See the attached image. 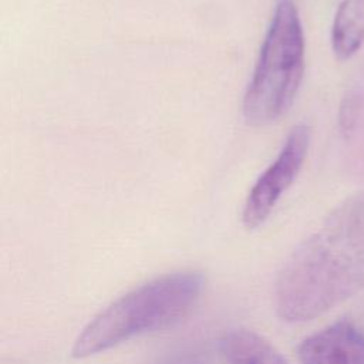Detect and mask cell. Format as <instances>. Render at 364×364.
Here are the masks:
<instances>
[{"label":"cell","instance_id":"1","mask_svg":"<svg viewBox=\"0 0 364 364\" xmlns=\"http://www.w3.org/2000/svg\"><path fill=\"white\" fill-rule=\"evenodd\" d=\"M364 289V191L336 206L287 257L274 283L277 314L316 318Z\"/></svg>","mask_w":364,"mask_h":364},{"label":"cell","instance_id":"2","mask_svg":"<svg viewBox=\"0 0 364 364\" xmlns=\"http://www.w3.org/2000/svg\"><path fill=\"white\" fill-rule=\"evenodd\" d=\"M203 286L200 272L183 270L135 287L101 310L82 328L71 347V355L91 357L135 336L175 324L196 304Z\"/></svg>","mask_w":364,"mask_h":364},{"label":"cell","instance_id":"3","mask_svg":"<svg viewBox=\"0 0 364 364\" xmlns=\"http://www.w3.org/2000/svg\"><path fill=\"white\" fill-rule=\"evenodd\" d=\"M304 34L294 0H277L243 98L252 127L279 119L293 104L304 73Z\"/></svg>","mask_w":364,"mask_h":364},{"label":"cell","instance_id":"4","mask_svg":"<svg viewBox=\"0 0 364 364\" xmlns=\"http://www.w3.org/2000/svg\"><path fill=\"white\" fill-rule=\"evenodd\" d=\"M311 129L306 124L296 125L287 135L277 158L252 186L242 213L243 225L256 229L272 213L280 196L299 175L310 146Z\"/></svg>","mask_w":364,"mask_h":364},{"label":"cell","instance_id":"5","mask_svg":"<svg viewBox=\"0 0 364 364\" xmlns=\"http://www.w3.org/2000/svg\"><path fill=\"white\" fill-rule=\"evenodd\" d=\"M301 364H364V333L340 320L306 337L297 348Z\"/></svg>","mask_w":364,"mask_h":364},{"label":"cell","instance_id":"6","mask_svg":"<svg viewBox=\"0 0 364 364\" xmlns=\"http://www.w3.org/2000/svg\"><path fill=\"white\" fill-rule=\"evenodd\" d=\"M219 353L226 364H289L269 340L246 328L225 333Z\"/></svg>","mask_w":364,"mask_h":364},{"label":"cell","instance_id":"7","mask_svg":"<svg viewBox=\"0 0 364 364\" xmlns=\"http://www.w3.org/2000/svg\"><path fill=\"white\" fill-rule=\"evenodd\" d=\"M364 44V0H343L331 26V48L338 60L355 55Z\"/></svg>","mask_w":364,"mask_h":364},{"label":"cell","instance_id":"8","mask_svg":"<svg viewBox=\"0 0 364 364\" xmlns=\"http://www.w3.org/2000/svg\"><path fill=\"white\" fill-rule=\"evenodd\" d=\"M361 109V97L353 91L347 92L340 104L338 109V127L346 138H348L357 124Z\"/></svg>","mask_w":364,"mask_h":364}]
</instances>
